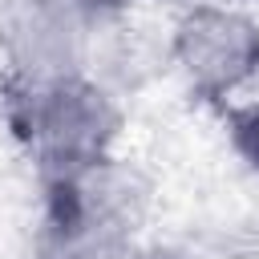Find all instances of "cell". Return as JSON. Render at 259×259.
I'll use <instances>...</instances> for the list:
<instances>
[{"label": "cell", "mask_w": 259, "mask_h": 259, "mask_svg": "<svg viewBox=\"0 0 259 259\" xmlns=\"http://www.w3.org/2000/svg\"><path fill=\"white\" fill-rule=\"evenodd\" d=\"M4 121L16 146L36 166L40 182L69 178L109 154H117L121 138V101L117 89L97 81L93 73L61 77V81H4Z\"/></svg>", "instance_id": "1"}, {"label": "cell", "mask_w": 259, "mask_h": 259, "mask_svg": "<svg viewBox=\"0 0 259 259\" xmlns=\"http://www.w3.org/2000/svg\"><path fill=\"white\" fill-rule=\"evenodd\" d=\"M162 53L194 101L223 109L259 85V12L239 0H186Z\"/></svg>", "instance_id": "2"}, {"label": "cell", "mask_w": 259, "mask_h": 259, "mask_svg": "<svg viewBox=\"0 0 259 259\" xmlns=\"http://www.w3.org/2000/svg\"><path fill=\"white\" fill-rule=\"evenodd\" d=\"M101 28L77 0H0L4 81L36 85L89 73Z\"/></svg>", "instance_id": "3"}, {"label": "cell", "mask_w": 259, "mask_h": 259, "mask_svg": "<svg viewBox=\"0 0 259 259\" xmlns=\"http://www.w3.org/2000/svg\"><path fill=\"white\" fill-rule=\"evenodd\" d=\"M40 259H158L138 235L105 227H40Z\"/></svg>", "instance_id": "4"}, {"label": "cell", "mask_w": 259, "mask_h": 259, "mask_svg": "<svg viewBox=\"0 0 259 259\" xmlns=\"http://www.w3.org/2000/svg\"><path fill=\"white\" fill-rule=\"evenodd\" d=\"M223 125H227L231 150L243 158L247 170L259 174V97H239L223 105Z\"/></svg>", "instance_id": "5"}, {"label": "cell", "mask_w": 259, "mask_h": 259, "mask_svg": "<svg viewBox=\"0 0 259 259\" xmlns=\"http://www.w3.org/2000/svg\"><path fill=\"white\" fill-rule=\"evenodd\" d=\"M239 4H247V8H255V12H259V0H239Z\"/></svg>", "instance_id": "6"}]
</instances>
